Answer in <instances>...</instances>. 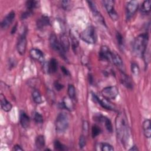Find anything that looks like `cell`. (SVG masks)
I'll use <instances>...</instances> for the list:
<instances>
[{
  "instance_id": "1",
  "label": "cell",
  "mask_w": 151,
  "mask_h": 151,
  "mask_svg": "<svg viewBox=\"0 0 151 151\" xmlns=\"http://www.w3.org/2000/svg\"><path fill=\"white\" fill-rule=\"evenodd\" d=\"M116 130L119 140L124 147H126L129 141L130 130L126 116L123 113H120L116 117Z\"/></svg>"
},
{
  "instance_id": "2",
  "label": "cell",
  "mask_w": 151,
  "mask_h": 151,
  "mask_svg": "<svg viewBox=\"0 0 151 151\" xmlns=\"http://www.w3.org/2000/svg\"><path fill=\"white\" fill-rule=\"evenodd\" d=\"M149 41L148 34L144 33L138 35L133 42V50L134 53L139 57H142L147 48Z\"/></svg>"
},
{
  "instance_id": "3",
  "label": "cell",
  "mask_w": 151,
  "mask_h": 151,
  "mask_svg": "<svg viewBox=\"0 0 151 151\" xmlns=\"http://www.w3.org/2000/svg\"><path fill=\"white\" fill-rule=\"evenodd\" d=\"M69 119L65 113H60L58 114L55 123V129L58 133H63L68 127Z\"/></svg>"
},
{
  "instance_id": "4",
  "label": "cell",
  "mask_w": 151,
  "mask_h": 151,
  "mask_svg": "<svg viewBox=\"0 0 151 151\" xmlns=\"http://www.w3.org/2000/svg\"><path fill=\"white\" fill-rule=\"evenodd\" d=\"M80 38L84 42L93 44L96 41V31L93 27L89 26L84 29L80 34Z\"/></svg>"
},
{
  "instance_id": "5",
  "label": "cell",
  "mask_w": 151,
  "mask_h": 151,
  "mask_svg": "<svg viewBox=\"0 0 151 151\" xmlns=\"http://www.w3.org/2000/svg\"><path fill=\"white\" fill-rule=\"evenodd\" d=\"M101 94L104 98L107 100H113L118 96L119 89L116 86L106 87L102 90Z\"/></svg>"
},
{
  "instance_id": "6",
  "label": "cell",
  "mask_w": 151,
  "mask_h": 151,
  "mask_svg": "<svg viewBox=\"0 0 151 151\" xmlns=\"http://www.w3.org/2000/svg\"><path fill=\"white\" fill-rule=\"evenodd\" d=\"M49 41H50V46L51 47V48L53 50H54L55 51H58V52L60 54V55L63 58H64L65 52L63 50L62 47L60 45V41H58V40H57V37L55 34H54V33L51 34V35L50 36Z\"/></svg>"
},
{
  "instance_id": "7",
  "label": "cell",
  "mask_w": 151,
  "mask_h": 151,
  "mask_svg": "<svg viewBox=\"0 0 151 151\" xmlns=\"http://www.w3.org/2000/svg\"><path fill=\"white\" fill-rule=\"evenodd\" d=\"M27 44L26 31H24L23 32L19 35L17 43V50L19 54L24 55L25 54L27 48Z\"/></svg>"
},
{
  "instance_id": "8",
  "label": "cell",
  "mask_w": 151,
  "mask_h": 151,
  "mask_svg": "<svg viewBox=\"0 0 151 151\" xmlns=\"http://www.w3.org/2000/svg\"><path fill=\"white\" fill-rule=\"evenodd\" d=\"M102 2L110 17L113 20L116 21L118 19V15L114 8V1L111 0H104Z\"/></svg>"
},
{
  "instance_id": "9",
  "label": "cell",
  "mask_w": 151,
  "mask_h": 151,
  "mask_svg": "<svg viewBox=\"0 0 151 151\" xmlns=\"http://www.w3.org/2000/svg\"><path fill=\"white\" fill-rule=\"evenodd\" d=\"M92 100L95 102L97 103L99 105H100L103 108L109 110H114V106L106 99H100L96 94L92 93Z\"/></svg>"
},
{
  "instance_id": "10",
  "label": "cell",
  "mask_w": 151,
  "mask_h": 151,
  "mask_svg": "<svg viewBox=\"0 0 151 151\" xmlns=\"http://www.w3.org/2000/svg\"><path fill=\"white\" fill-rule=\"evenodd\" d=\"M138 7L139 4L136 1H130L127 3L126 7L127 19H129L135 14Z\"/></svg>"
},
{
  "instance_id": "11",
  "label": "cell",
  "mask_w": 151,
  "mask_h": 151,
  "mask_svg": "<svg viewBox=\"0 0 151 151\" xmlns=\"http://www.w3.org/2000/svg\"><path fill=\"white\" fill-rule=\"evenodd\" d=\"M94 120L99 123L103 124L104 125L106 129H107V130L109 132H110V133L112 132L113 127H112L111 122L107 117L99 114L96 115L94 116Z\"/></svg>"
},
{
  "instance_id": "12",
  "label": "cell",
  "mask_w": 151,
  "mask_h": 151,
  "mask_svg": "<svg viewBox=\"0 0 151 151\" xmlns=\"http://www.w3.org/2000/svg\"><path fill=\"white\" fill-rule=\"evenodd\" d=\"M112 52L109 48L106 45L101 46L99 51V58L100 60L110 61H111Z\"/></svg>"
},
{
  "instance_id": "13",
  "label": "cell",
  "mask_w": 151,
  "mask_h": 151,
  "mask_svg": "<svg viewBox=\"0 0 151 151\" xmlns=\"http://www.w3.org/2000/svg\"><path fill=\"white\" fill-rule=\"evenodd\" d=\"M15 17V14L14 11H11L3 19L1 23V27L2 29H6L12 24Z\"/></svg>"
},
{
  "instance_id": "14",
  "label": "cell",
  "mask_w": 151,
  "mask_h": 151,
  "mask_svg": "<svg viewBox=\"0 0 151 151\" xmlns=\"http://www.w3.org/2000/svg\"><path fill=\"white\" fill-rule=\"evenodd\" d=\"M29 54L32 58L37 60V61L41 63L44 62V55L41 50L37 48H32L30 50Z\"/></svg>"
},
{
  "instance_id": "15",
  "label": "cell",
  "mask_w": 151,
  "mask_h": 151,
  "mask_svg": "<svg viewBox=\"0 0 151 151\" xmlns=\"http://www.w3.org/2000/svg\"><path fill=\"white\" fill-rule=\"evenodd\" d=\"M111 61L114 63V64L117 66L119 69L122 71L123 72L124 68V64L123 63V61L120 57V55L117 54L115 52H112V55H111Z\"/></svg>"
},
{
  "instance_id": "16",
  "label": "cell",
  "mask_w": 151,
  "mask_h": 151,
  "mask_svg": "<svg viewBox=\"0 0 151 151\" xmlns=\"http://www.w3.org/2000/svg\"><path fill=\"white\" fill-rule=\"evenodd\" d=\"M36 24L38 29H42L50 24V19L47 15H42L37 19Z\"/></svg>"
},
{
  "instance_id": "17",
  "label": "cell",
  "mask_w": 151,
  "mask_h": 151,
  "mask_svg": "<svg viewBox=\"0 0 151 151\" xmlns=\"http://www.w3.org/2000/svg\"><path fill=\"white\" fill-rule=\"evenodd\" d=\"M0 101H1V107L2 109L6 111H9L12 109V104L6 100L5 97L3 94H0Z\"/></svg>"
},
{
  "instance_id": "18",
  "label": "cell",
  "mask_w": 151,
  "mask_h": 151,
  "mask_svg": "<svg viewBox=\"0 0 151 151\" xmlns=\"http://www.w3.org/2000/svg\"><path fill=\"white\" fill-rule=\"evenodd\" d=\"M19 122L22 127L25 129L28 127L29 125V122H30L29 117L24 111H21L20 113Z\"/></svg>"
},
{
  "instance_id": "19",
  "label": "cell",
  "mask_w": 151,
  "mask_h": 151,
  "mask_svg": "<svg viewBox=\"0 0 151 151\" xmlns=\"http://www.w3.org/2000/svg\"><path fill=\"white\" fill-rule=\"evenodd\" d=\"M120 81L122 84L124 86H125L126 88L129 89H131L133 88V84L132 83L130 78L128 76V75L126 74L124 72H122Z\"/></svg>"
},
{
  "instance_id": "20",
  "label": "cell",
  "mask_w": 151,
  "mask_h": 151,
  "mask_svg": "<svg viewBox=\"0 0 151 151\" xmlns=\"http://www.w3.org/2000/svg\"><path fill=\"white\" fill-rule=\"evenodd\" d=\"M60 43L61 46L62 47L63 50L65 52L68 51L70 48V41L68 40V38L65 34H62L60 37Z\"/></svg>"
},
{
  "instance_id": "21",
  "label": "cell",
  "mask_w": 151,
  "mask_h": 151,
  "mask_svg": "<svg viewBox=\"0 0 151 151\" xmlns=\"http://www.w3.org/2000/svg\"><path fill=\"white\" fill-rule=\"evenodd\" d=\"M143 133L146 137L150 138L151 136V129H150V120L146 119L143 123Z\"/></svg>"
},
{
  "instance_id": "22",
  "label": "cell",
  "mask_w": 151,
  "mask_h": 151,
  "mask_svg": "<svg viewBox=\"0 0 151 151\" xmlns=\"http://www.w3.org/2000/svg\"><path fill=\"white\" fill-rule=\"evenodd\" d=\"M58 61L55 58H51L48 64L47 70L48 72L51 73H54L57 71L58 69Z\"/></svg>"
},
{
  "instance_id": "23",
  "label": "cell",
  "mask_w": 151,
  "mask_h": 151,
  "mask_svg": "<svg viewBox=\"0 0 151 151\" xmlns=\"http://www.w3.org/2000/svg\"><path fill=\"white\" fill-rule=\"evenodd\" d=\"M61 107L69 111L72 110L74 109V105L72 102V99L68 97H64L62 103H61Z\"/></svg>"
},
{
  "instance_id": "24",
  "label": "cell",
  "mask_w": 151,
  "mask_h": 151,
  "mask_svg": "<svg viewBox=\"0 0 151 151\" xmlns=\"http://www.w3.org/2000/svg\"><path fill=\"white\" fill-rule=\"evenodd\" d=\"M91 12H92V13H93V14L94 15V17L95 18L96 20L99 23H100V24H101V25H103L104 26H106V23H105L104 18L102 16V15L98 11L97 9H96L92 11Z\"/></svg>"
},
{
  "instance_id": "25",
  "label": "cell",
  "mask_w": 151,
  "mask_h": 151,
  "mask_svg": "<svg viewBox=\"0 0 151 151\" xmlns=\"http://www.w3.org/2000/svg\"><path fill=\"white\" fill-rule=\"evenodd\" d=\"M35 146L37 149H41L45 146V139L44 136L39 135L35 139Z\"/></svg>"
},
{
  "instance_id": "26",
  "label": "cell",
  "mask_w": 151,
  "mask_h": 151,
  "mask_svg": "<svg viewBox=\"0 0 151 151\" xmlns=\"http://www.w3.org/2000/svg\"><path fill=\"white\" fill-rule=\"evenodd\" d=\"M32 97L34 101L36 104H41L42 102L41 95L40 93V92L37 90H33L32 93Z\"/></svg>"
},
{
  "instance_id": "27",
  "label": "cell",
  "mask_w": 151,
  "mask_h": 151,
  "mask_svg": "<svg viewBox=\"0 0 151 151\" xmlns=\"http://www.w3.org/2000/svg\"><path fill=\"white\" fill-rule=\"evenodd\" d=\"M150 1H145L143 2L142 7H141V11L143 14H147L150 11Z\"/></svg>"
},
{
  "instance_id": "28",
  "label": "cell",
  "mask_w": 151,
  "mask_h": 151,
  "mask_svg": "<svg viewBox=\"0 0 151 151\" xmlns=\"http://www.w3.org/2000/svg\"><path fill=\"white\" fill-rule=\"evenodd\" d=\"M99 150H101L103 151H112L114 150V148L113 147L107 143H99Z\"/></svg>"
},
{
  "instance_id": "29",
  "label": "cell",
  "mask_w": 151,
  "mask_h": 151,
  "mask_svg": "<svg viewBox=\"0 0 151 151\" xmlns=\"http://www.w3.org/2000/svg\"><path fill=\"white\" fill-rule=\"evenodd\" d=\"M39 2L37 1H28L26 2V7L28 10L32 11L33 9L37 8Z\"/></svg>"
},
{
  "instance_id": "30",
  "label": "cell",
  "mask_w": 151,
  "mask_h": 151,
  "mask_svg": "<svg viewBox=\"0 0 151 151\" xmlns=\"http://www.w3.org/2000/svg\"><path fill=\"white\" fill-rule=\"evenodd\" d=\"M67 93L68 97L71 99L72 100H74L76 97V88L74 86L73 84H69L68 86V90Z\"/></svg>"
},
{
  "instance_id": "31",
  "label": "cell",
  "mask_w": 151,
  "mask_h": 151,
  "mask_svg": "<svg viewBox=\"0 0 151 151\" xmlns=\"http://www.w3.org/2000/svg\"><path fill=\"white\" fill-rule=\"evenodd\" d=\"M101 130V129L97 125H93L91 127V136L93 138L96 137L97 136L100 134Z\"/></svg>"
},
{
  "instance_id": "32",
  "label": "cell",
  "mask_w": 151,
  "mask_h": 151,
  "mask_svg": "<svg viewBox=\"0 0 151 151\" xmlns=\"http://www.w3.org/2000/svg\"><path fill=\"white\" fill-rule=\"evenodd\" d=\"M54 147L55 150H65L67 149L66 147L58 140L54 141Z\"/></svg>"
},
{
  "instance_id": "33",
  "label": "cell",
  "mask_w": 151,
  "mask_h": 151,
  "mask_svg": "<svg viewBox=\"0 0 151 151\" xmlns=\"http://www.w3.org/2000/svg\"><path fill=\"white\" fill-rule=\"evenodd\" d=\"M131 71L132 74L134 76H137L139 74V67L138 66V65L135 63H133L131 64Z\"/></svg>"
},
{
  "instance_id": "34",
  "label": "cell",
  "mask_w": 151,
  "mask_h": 151,
  "mask_svg": "<svg viewBox=\"0 0 151 151\" xmlns=\"http://www.w3.org/2000/svg\"><path fill=\"white\" fill-rule=\"evenodd\" d=\"M116 39H117V41L118 45L119 46V48L123 49V47H124L123 37H122L121 34L118 32L116 33Z\"/></svg>"
},
{
  "instance_id": "35",
  "label": "cell",
  "mask_w": 151,
  "mask_h": 151,
  "mask_svg": "<svg viewBox=\"0 0 151 151\" xmlns=\"http://www.w3.org/2000/svg\"><path fill=\"white\" fill-rule=\"evenodd\" d=\"M71 45H72V48L74 52H76L78 47V41L77 40V38L74 36L71 35Z\"/></svg>"
},
{
  "instance_id": "36",
  "label": "cell",
  "mask_w": 151,
  "mask_h": 151,
  "mask_svg": "<svg viewBox=\"0 0 151 151\" xmlns=\"http://www.w3.org/2000/svg\"><path fill=\"white\" fill-rule=\"evenodd\" d=\"M34 119L35 122L37 123L41 124V123H42V122H43V117H42V116L41 114H40L39 113H38V112L35 113L34 116Z\"/></svg>"
},
{
  "instance_id": "37",
  "label": "cell",
  "mask_w": 151,
  "mask_h": 151,
  "mask_svg": "<svg viewBox=\"0 0 151 151\" xmlns=\"http://www.w3.org/2000/svg\"><path fill=\"white\" fill-rule=\"evenodd\" d=\"M61 5L65 10H69L71 8V2L70 1H61Z\"/></svg>"
},
{
  "instance_id": "38",
  "label": "cell",
  "mask_w": 151,
  "mask_h": 151,
  "mask_svg": "<svg viewBox=\"0 0 151 151\" xmlns=\"http://www.w3.org/2000/svg\"><path fill=\"white\" fill-rule=\"evenodd\" d=\"M86 144V136H84L83 134L80 136L79 138V142H78V145H79V147L80 149H83Z\"/></svg>"
},
{
  "instance_id": "39",
  "label": "cell",
  "mask_w": 151,
  "mask_h": 151,
  "mask_svg": "<svg viewBox=\"0 0 151 151\" xmlns=\"http://www.w3.org/2000/svg\"><path fill=\"white\" fill-rule=\"evenodd\" d=\"M88 122L86 120H84L83 123V133L84 136H86V135L88 134Z\"/></svg>"
},
{
  "instance_id": "40",
  "label": "cell",
  "mask_w": 151,
  "mask_h": 151,
  "mask_svg": "<svg viewBox=\"0 0 151 151\" xmlns=\"http://www.w3.org/2000/svg\"><path fill=\"white\" fill-rule=\"evenodd\" d=\"M32 14V11H30V10H27L26 11H25L24 12H23L21 15V19H25L26 18H27L28 17H30Z\"/></svg>"
},
{
  "instance_id": "41",
  "label": "cell",
  "mask_w": 151,
  "mask_h": 151,
  "mask_svg": "<svg viewBox=\"0 0 151 151\" xmlns=\"http://www.w3.org/2000/svg\"><path fill=\"white\" fill-rule=\"evenodd\" d=\"M54 86L55 88L57 91H60V90H62V89L63 88V87H64V86H63L62 84L60 83L58 81H55L54 82Z\"/></svg>"
},
{
  "instance_id": "42",
  "label": "cell",
  "mask_w": 151,
  "mask_h": 151,
  "mask_svg": "<svg viewBox=\"0 0 151 151\" xmlns=\"http://www.w3.org/2000/svg\"><path fill=\"white\" fill-rule=\"evenodd\" d=\"M61 70L62 71V72L63 73V74L65 76H70V73L69 72V71L64 67V66H61Z\"/></svg>"
},
{
  "instance_id": "43",
  "label": "cell",
  "mask_w": 151,
  "mask_h": 151,
  "mask_svg": "<svg viewBox=\"0 0 151 151\" xmlns=\"http://www.w3.org/2000/svg\"><path fill=\"white\" fill-rule=\"evenodd\" d=\"M16 65V61L14 59H10L9 61V65L10 67H14Z\"/></svg>"
},
{
  "instance_id": "44",
  "label": "cell",
  "mask_w": 151,
  "mask_h": 151,
  "mask_svg": "<svg viewBox=\"0 0 151 151\" xmlns=\"http://www.w3.org/2000/svg\"><path fill=\"white\" fill-rule=\"evenodd\" d=\"M14 150H16V151H18V150H23L22 148L21 147V146L18 145H16L14 146L13 149H12Z\"/></svg>"
},
{
  "instance_id": "45",
  "label": "cell",
  "mask_w": 151,
  "mask_h": 151,
  "mask_svg": "<svg viewBox=\"0 0 151 151\" xmlns=\"http://www.w3.org/2000/svg\"><path fill=\"white\" fill-rule=\"evenodd\" d=\"M17 23L13 27V28H12V30H11V34H15V32H16V31H17Z\"/></svg>"
},
{
  "instance_id": "46",
  "label": "cell",
  "mask_w": 151,
  "mask_h": 151,
  "mask_svg": "<svg viewBox=\"0 0 151 151\" xmlns=\"http://www.w3.org/2000/svg\"><path fill=\"white\" fill-rule=\"evenodd\" d=\"M138 148L137 147V146L136 145H134L130 149H129V150H134V151H136V150H138Z\"/></svg>"
},
{
  "instance_id": "47",
  "label": "cell",
  "mask_w": 151,
  "mask_h": 151,
  "mask_svg": "<svg viewBox=\"0 0 151 151\" xmlns=\"http://www.w3.org/2000/svg\"><path fill=\"white\" fill-rule=\"evenodd\" d=\"M88 77H89V82L91 84L92 82H93V77H92V76L91 74H89Z\"/></svg>"
}]
</instances>
